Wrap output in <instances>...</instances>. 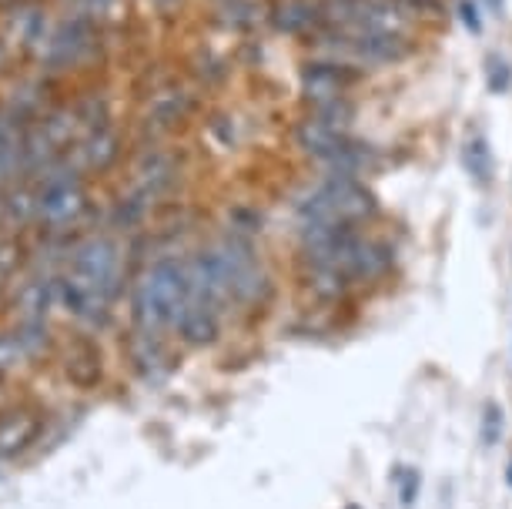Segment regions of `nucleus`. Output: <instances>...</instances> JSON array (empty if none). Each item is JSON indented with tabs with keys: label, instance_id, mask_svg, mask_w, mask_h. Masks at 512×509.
<instances>
[{
	"label": "nucleus",
	"instance_id": "obj_23",
	"mask_svg": "<svg viewBox=\"0 0 512 509\" xmlns=\"http://www.w3.org/2000/svg\"><path fill=\"white\" fill-rule=\"evenodd\" d=\"M349 509H355V506H349Z\"/></svg>",
	"mask_w": 512,
	"mask_h": 509
},
{
	"label": "nucleus",
	"instance_id": "obj_13",
	"mask_svg": "<svg viewBox=\"0 0 512 509\" xmlns=\"http://www.w3.org/2000/svg\"><path fill=\"white\" fill-rule=\"evenodd\" d=\"M37 436V422L31 416L0 419V456H14Z\"/></svg>",
	"mask_w": 512,
	"mask_h": 509
},
{
	"label": "nucleus",
	"instance_id": "obj_3",
	"mask_svg": "<svg viewBox=\"0 0 512 509\" xmlns=\"http://www.w3.org/2000/svg\"><path fill=\"white\" fill-rule=\"evenodd\" d=\"M359 74L352 71L349 61H338V57H312L298 71V88H302V101L308 108H322L338 98H349L352 84Z\"/></svg>",
	"mask_w": 512,
	"mask_h": 509
},
{
	"label": "nucleus",
	"instance_id": "obj_1",
	"mask_svg": "<svg viewBox=\"0 0 512 509\" xmlns=\"http://www.w3.org/2000/svg\"><path fill=\"white\" fill-rule=\"evenodd\" d=\"M188 299V268L175 262V258H161L134 285V322H138L141 332L151 335H158L161 329H175Z\"/></svg>",
	"mask_w": 512,
	"mask_h": 509
},
{
	"label": "nucleus",
	"instance_id": "obj_6",
	"mask_svg": "<svg viewBox=\"0 0 512 509\" xmlns=\"http://www.w3.org/2000/svg\"><path fill=\"white\" fill-rule=\"evenodd\" d=\"M345 138H349V134L328 128V124L312 118V114H305V118L295 124V148L322 168L332 165V158L338 155V148H342Z\"/></svg>",
	"mask_w": 512,
	"mask_h": 509
},
{
	"label": "nucleus",
	"instance_id": "obj_9",
	"mask_svg": "<svg viewBox=\"0 0 512 509\" xmlns=\"http://www.w3.org/2000/svg\"><path fill=\"white\" fill-rule=\"evenodd\" d=\"M37 205H41V215L51 218V222H67V218H74L77 211H81L84 195L71 178H54V181H47Z\"/></svg>",
	"mask_w": 512,
	"mask_h": 509
},
{
	"label": "nucleus",
	"instance_id": "obj_8",
	"mask_svg": "<svg viewBox=\"0 0 512 509\" xmlns=\"http://www.w3.org/2000/svg\"><path fill=\"white\" fill-rule=\"evenodd\" d=\"M382 165L379 158V148L369 141H359V138H345L342 148H338V155L332 158V165H328L325 171H338V175H355V178H365L372 175L375 168Z\"/></svg>",
	"mask_w": 512,
	"mask_h": 509
},
{
	"label": "nucleus",
	"instance_id": "obj_4",
	"mask_svg": "<svg viewBox=\"0 0 512 509\" xmlns=\"http://www.w3.org/2000/svg\"><path fill=\"white\" fill-rule=\"evenodd\" d=\"M325 201L332 205L335 218L345 225H365L379 215V201H375L372 188L365 185V178L355 175H338V171H325V178L318 181Z\"/></svg>",
	"mask_w": 512,
	"mask_h": 509
},
{
	"label": "nucleus",
	"instance_id": "obj_16",
	"mask_svg": "<svg viewBox=\"0 0 512 509\" xmlns=\"http://www.w3.org/2000/svg\"><path fill=\"white\" fill-rule=\"evenodd\" d=\"M88 158H91V165L94 168H108L114 158H118V141L111 138V134H98V138L91 141V148H88Z\"/></svg>",
	"mask_w": 512,
	"mask_h": 509
},
{
	"label": "nucleus",
	"instance_id": "obj_22",
	"mask_svg": "<svg viewBox=\"0 0 512 509\" xmlns=\"http://www.w3.org/2000/svg\"><path fill=\"white\" fill-rule=\"evenodd\" d=\"M509 483H512V466H509Z\"/></svg>",
	"mask_w": 512,
	"mask_h": 509
},
{
	"label": "nucleus",
	"instance_id": "obj_19",
	"mask_svg": "<svg viewBox=\"0 0 512 509\" xmlns=\"http://www.w3.org/2000/svg\"><path fill=\"white\" fill-rule=\"evenodd\" d=\"M459 17H462V24H466V31H472V34H482L479 4H472V0H459Z\"/></svg>",
	"mask_w": 512,
	"mask_h": 509
},
{
	"label": "nucleus",
	"instance_id": "obj_18",
	"mask_svg": "<svg viewBox=\"0 0 512 509\" xmlns=\"http://www.w3.org/2000/svg\"><path fill=\"white\" fill-rule=\"evenodd\" d=\"M24 352H27V345H24L21 335H17V339H11V335H0V369H11Z\"/></svg>",
	"mask_w": 512,
	"mask_h": 509
},
{
	"label": "nucleus",
	"instance_id": "obj_21",
	"mask_svg": "<svg viewBox=\"0 0 512 509\" xmlns=\"http://www.w3.org/2000/svg\"><path fill=\"white\" fill-rule=\"evenodd\" d=\"M489 4V11H496V14H502V0H486Z\"/></svg>",
	"mask_w": 512,
	"mask_h": 509
},
{
	"label": "nucleus",
	"instance_id": "obj_5",
	"mask_svg": "<svg viewBox=\"0 0 512 509\" xmlns=\"http://www.w3.org/2000/svg\"><path fill=\"white\" fill-rule=\"evenodd\" d=\"M74 278L94 288L101 299H111L118 288V245L111 238H88L74 255Z\"/></svg>",
	"mask_w": 512,
	"mask_h": 509
},
{
	"label": "nucleus",
	"instance_id": "obj_14",
	"mask_svg": "<svg viewBox=\"0 0 512 509\" xmlns=\"http://www.w3.org/2000/svg\"><path fill=\"white\" fill-rule=\"evenodd\" d=\"M308 114L312 118H318L322 124H328V128L342 131V134H352V124H355V101L352 98H338L332 104H322V108H308Z\"/></svg>",
	"mask_w": 512,
	"mask_h": 509
},
{
	"label": "nucleus",
	"instance_id": "obj_10",
	"mask_svg": "<svg viewBox=\"0 0 512 509\" xmlns=\"http://www.w3.org/2000/svg\"><path fill=\"white\" fill-rule=\"evenodd\" d=\"M305 285L318 302H338L352 288L338 262H305Z\"/></svg>",
	"mask_w": 512,
	"mask_h": 509
},
{
	"label": "nucleus",
	"instance_id": "obj_11",
	"mask_svg": "<svg viewBox=\"0 0 512 509\" xmlns=\"http://www.w3.org/2000/svg\"><path fill=\"white\" fill-rule=\"evenodd\" d=\"M175 329L188 345H211L218 339V309L188 299L185 312L178 315Z\"/></svg>",
	"mask_w": 512,
	"mask_h": 509
},
{
	"label": "nucleus",
	"instance_id": "obj_12",
	"mask_svg": "<svg viewBox=\"0 0 512 509\" xmlns=\"http://www.w3.org/2000/svg\"><path fill=\"white\" fill-rule=\"evenodd\" d=\"M462 165H466L469 178L476 185L486 188L492 181V151H489V141L482 134H469L466 138V148H462Z\"/></svg>",
	"mask_w": 512,
	"mask_h": 509
},
{
	"label": "nucleus",
	"instance_id": "obj_2",
	"mask_svg": "<svg viewBox=\"0 0 512 509\" xmlns=\"http://www.w3.org/2000/svg\"><path fill=\"white\" fill-rule=\"evenodd\" d=\"M335 262L342 265V272L349 275L352 285L379 282V278L392 272L395 248L389 242H382V238H372L359 232V228H352V232L342 238V245H338Z\"/></svg>",
	"mask_w": 512,
	"mask_h": 509
},
{
	"label": "nucleus",
	"instance_id": "obj_15",
	"mask_svg": "<svg viewBox=\"0 0 512 509\" xmlns=\"http://www.w3.org/2000/svg\"><path fill=\"white\" fill-rule=\"evenodd\" d=\"M486 84L492 94H506L512 88V67L506 57H489V67H486Z\"/></svg>",
	"mask_w": 512,
	"mask_h": 509
},
{
	"label": "nucleus",
	"instance_id": "obj_20",
	"mask_svg": "<svg viewBox=\"0 0 512 509\" xmlns=\"http://www.w3.org/2000/svg\"><path fill=\"white\" fill-rule=\"evenodd\" d=\"M402 483H399V493H402V503L405 506H412V499H415V489H419V476L412 473V469H402Z\"/></svg>",
	"mask_w": 512,
	"mask_h": 509
},
{
	"label": "nucleus",
	"instance_id": "obj_7",
	"mask_svg": "<svg viewBox=\"0 0 512 509\" xmlns=\"http://www.w3.org/2000/svg\"><path fill=\"white\" fill-rule=\"evenodd\" d=\"M272 24L282 34L302 37L312 34L318 37V31H325V0H278L272 11Z\"/></svg>",
	"mask_w": 512,
	"mask_h": 509
},
{
	"label": "nucleus",
	"instance_id": "obj_17",
	"mask_svg": "<svg viewBox=\"0 0 512 509\" xmlns=\"http://www.w3.org/2000/svg\"><path fill=\"white\" fill-rule=\"evenodd\" d=\"M499 432H502V409L496 402H486V409H482V439L492 446L499 443Z\"/></svg>",
	"mask_w": 512,
	"mask_h": 509
}]
</instances>
